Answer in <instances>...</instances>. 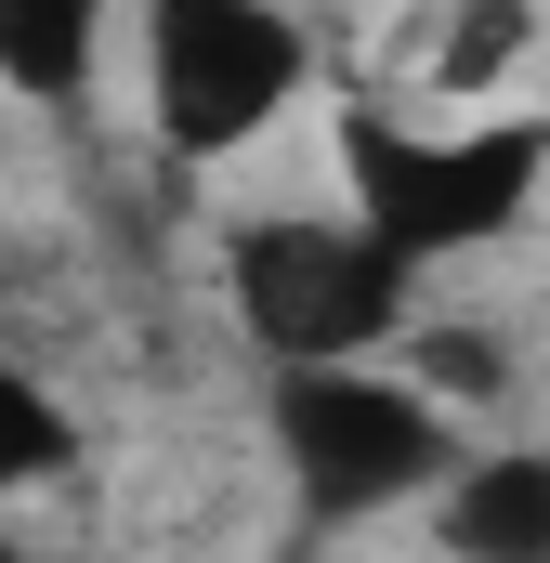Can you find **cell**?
Here are the masks:
<instances>
[{
  "label": "cell",
  "instance_id": "cell-7",
  "mask_svg": "<svg viewBox=\"0 0 550 563\" xmlns=\"http://www.w3.org/2000/svg\"><path fill=\"white\" fill-rule=\"evenodd\" d=\"M394 354H407L419 394H446V407H472V394L498 407V394H512V341H498V328H419V314H407Z\"/></svg>",
  "mask_w": 550,
  "mask_h": 563
},
{
  "label": "cell",
  "instance_id": "cell-6",
  "mask_svg": "<svg viewBox=\"0 0 550 563\" xmlns=\"http://www.w3.org/2000/svg\"><path fill=\"white\" fill-rule=\"evenodd\" d=\"M92 40H106V0H0V79L26 106H79Z\"/></svg>",
  "mask_w": 550,
  "mask_h": 563
},
{
  "label": "cell",
  "instance_id": "cell-1",
  "mask_svg": "<svg viewBox=\"0 0 550 563\" xmlns=\"http://www.w3.org/2000/svg\"><path fill=\"white\" fill-rule=\"evenodd\" d=\"M223 301L237 328L263 341L275 367H315V354H394L407 341V301H419V263L354 210H275V223H237L223 236Z\"/></svg>",
  "mask_w": 550,
  "mask_h": 563
},
{
  "label": "cell",
  "instance_id": "cell-9",
  "mask_svg": "<svg viewBox=\"0 0 550 563\" xmlns=\"http://www.w3.org/2000/svg\"><path fill=\"white\" fill-rule=\"evenodd\" d=\"M66 459H79L66 407H53V394H40V380L0 354V498H13V485H40V472H66Z\"/></svg>",
  "mask_w": 550,
  "mask_h": 563
},
{
  "label": "cell",
  "instance_id": "cell-3",
  "mask_svg": "<svg viewBox=\"0 0 550 563\" xmlns=\"http://www.w3.org/2000/svg\"><path fill=\"white\" fill-rule=\"evenodd\" d=\"M341 170H354V210L407 250V263H446V250H485L550 170V119H472V132L419 144L394 132L381 106L341 119Z\"/></svg>",
  "mask_w": 550,
  "mask_h": 563
},
{
  "label": "cell",
  "instance_id": "cell-4",
  "mask_svg": "<svg viewBox=\"0 0 550 563\" xmlns=\"http://www.w3.org/2000/svg\"><path fill=\"white\" fill-rule=\"evenodd\" d=\"M315 79V40L288 0H144V106L170 157H237Z\"/></svg>",
  "mask_w": 550,
  "mask_h": 563
},
{
  "label": "cell",
  "instance_id": "cell-2",
  "mask_svg": "<svg viewBox=\"0 0 550 563\" xmlns=\"http://www.w3.org/2000/svg\"><path fill=\"white\" fill-rule=\"evenodd\" d=\"M275 459H288V485H301V525H367V511L432 498V485L459 472L446 394H419L407 367H367V354L275 367Z\"/></svg>",
  "mask_w": 550,
  "mask_h": 563
},
{
  "label": "cell",
  "instance_id": "cell-5",
  "mask_svg": "<svg viewBox=\"0 0 550 563\" xmlns=\"http://www.w3.org/2000/svg\"><path fill=\"white\" fill-rule=\"evenodd\" d=\"M432 525H446V551H472V563H550V459L538 445L459 459L432 485Z\"/></svg>",
  "mask_w": 550,
  "mask_h": 563
},
{
  "label": "cell",
  "instance_id": "cell-8",
  "mask_svg": "<svg viewBox=\"0 0 550 563\" xmlns=\"http://www.w3.org/2000/svg\"><path fill=\"white\" fill-rule=\"evenodd\" d=\"M525 40H538V0H459V13H446L432 79H446V92H485V79H512V66H525Z\"/></svg>",
  "mask_w": 550,
  "mask_h": 563
}]
</instances>
